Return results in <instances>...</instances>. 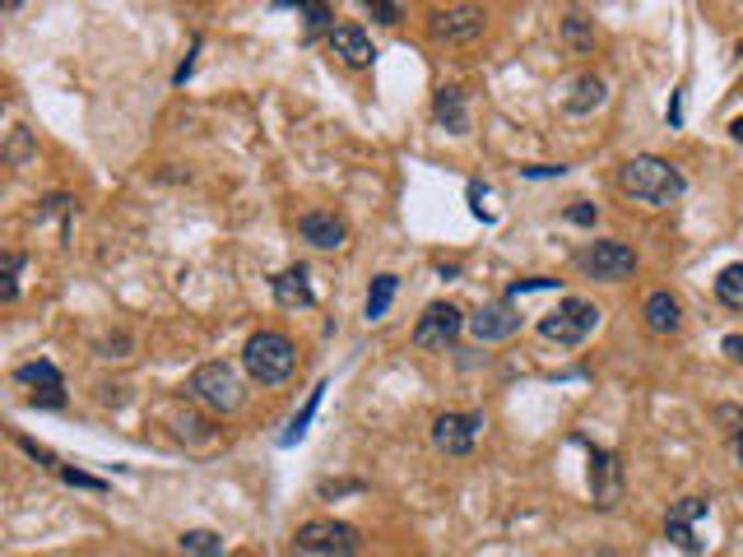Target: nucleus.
Wrapping results in <instances>:
<instances>
[{
    "mask_svg": "<svg viewBox=\"0 0 743 557\" xmlns=\"http://www.w3.org/2000/svg\"><path fill=\"white\" fill-rule=\"evenodd\" d=\"M622 191H628L632 201L651 205V209H670V205L683 201L688 182H683V172L670 163V158L641 154V158H632V163H622Z\"/></svg>",
    "mask_w": 743,
    "mask_h": 557,
    "instance_id": "f257e3e1",
    "label": "nucleus"
},
{
    "mask_svg": "<svg viewBox=\"0 0 743 557\" xmlns=\"http://www.w3.org/2000/svg\"><path fill=\"white\" fill-rule=\"evenodd\" d=\"M242 367L251 382H261V386H279L293 376V367H298V349H293L288 334L279 330H261V334H251L247 349H242Z\"/></svg>",
    "mask_w": 743,
    "mask_h": 557,
    "instance_id": "f03ea898",
    "label": "nucleus"
},
{
    "mask_svg": "<svg viewBox=\"0 0 743 557\" xmlns=\"http://www.w3.org/2000/svg\"><path fill=\"white\" fill-rule=\"evenodd\" d=\"M186 395L191 400H201L205 409L214 413H232V409H242V376L232 372L228 363H205V367H195L191 372V382H186Z\"/></svg>",
    "mask_w": 743,
    "mask_h": 557,
    "instance_id": "7ed1b4c3",
    "label": "nucleus"
},
{
    "mask_svg": "<svg viewBox=\"0 0 743 557\" xmlns=\"http://www.w3.org/2000/svg\"><path fill=\"white\" fill-rule=\"evenodd\" d=\"M293 557H358V530L344 521H307L293 534Z\"/></svg>",
    "mask_w": 743,
    "mask_h": 557,
    "instance_id": "20e7f679",
    "label": "nucleus"
},
{
    "mask_svg": "<svg viewBox=\"0 0 743 557\" xmlns=\"http://www.w3.org/2000/svg\"><path fill=\"white\" fill-rule=\"evenodd\" d=\"M595 326H599V307H595V303H585V297H562L558 311H549V316L539 321V334H544L549 344L576 349Z\"/></svg>",
    "mask_w": 743,
    "mask_h": 557,
    "instance_id": "39448f33",
    "label": "nucleus"
},
{
    "mask_svg": "<svg viewBox=\"0 0 743 557\" xmlns=\"http://www.w3.org/2000/svg\"><path fill=\"white\" fill-rule=\"evenodd\" d=\"M576 265L591 274V278H604V284H618V278H632L637 274V251L628 242H591L581 255H576Z\"/></svg>",
    "mask_w": 743,
    "mask_h": 557,
    "instance_id": "423d86ee",
    "label": "nucleus"
},
{
    "mask_svg": "<svg viewBox=\"0 0 743 557\" xmlns=\"http://www.w3.org/2000/svg\"><path fill=\"white\" fill-rule=\"evenodd\" d=\"M14 382L28 390L33 405H43V409H61V405H66V382H61V372H56L47 357H37V363H24V367L14 372Z\"/></svg>",
    "mask_w": 743,
    "mask_h": 557,
    "instance_id": "0eeeda50",
    "label": "nucleus"
},
{
    "mask_svg": "<svg viewBox=\"0 0 743 557\" xmlns=\"http://www.w3.org/2000/svg\"><path fill=\"white\" fill-rule=\"evenodd\" d=\"M460 330H465L460 307H451V303H433V307H427V311L419 316V326H414V344H419V349H446Z\"/></svg>",
    "mask_w": 743,
    "mask_h": 557,
    "instance_id": "6e6552de",
    "label": "nucleus"
},
{
    "mask_svg": "<svg viewBox=\"0 0 743 557\" xmlns=\"http://www.w3.org/2000/svg\"><path fill=\"white\" fill-rule=\"evenodd\" d=\"M483 432V413H442L433 423V446L446 455H469Z\"/></svg>",
    "mask_w": 743,
    "mask_h": 557,
    "instance_id": "1a4fd4ad",
    "label": "nucleus"
},
{
    "mask_svg": "<svg viewBox=\"0 0 743 557\" xmlns=\"http://www.w3.org/2000/svg\"><path fill=\"white\" fill-rule=\"evenodd\" d=\"M516 330H521V311H516V303H506V297L469 316V334H475L479 344H502V340H512Z\"/></svg>",
    "mask_w": 743,
    "mask_h": 557,
    "instance_id": "9d476101",
    "label": "nucleus"
},
{
    "mask_svg": "<svg viewBox=\"0 0 743 557\" xmlns=\"http://www.w3.org/2000/svg\"><path fill=\"white\" fill-rule=\"evenodd\" d=\"M711 511L707 497H683V502L670 507V515H664V534H670V544L683 548V553H701V539H697V521Z\"/></svg>",
    "mask_w": 743,
    "mask_h": 557,
    "instance_id": "9b49d317",
    "label": "nucleus"
},
{
    "mask_svg": "<svg viewBox=\"0 0 743 557\" xmlns=\"http://www.w3.org/2000/svg\"><path fill=\"white\" fill-rule=\"evenodd\" d=\"M483 29H488V14L479 5H451L433 14V33L442 43H475Z\"/></svg>",
    "mask_w": 743,
    "mask_h": 557,
    "instance_id": "f8f14e48",
    "label": "nucleus"
},
{
    "mask_svg": "<svg viewBox=\"0 0 743 557\" xmlns=\"http://www.w3.org/2000/svg\"><path fill=\"white\" fill-rule=\"evenodd\" d=\"M298 232L307 237L311 247H321V251L344 247V237H348L344 218H340V214H325V209H307V214L298 218Z\"/></svg>",
    "mask_w": 743,
    "mask_h": 557,
    "instance_id": "ddd939ff",
    "label": "nucleus"
},
{
    "mask_svg": "<svg viewBox=\"0 0 743 557\" xmlns=\"http://www.w3.org/2000/svg\"><path fill=\"white\" fill-rule=\"evenodd\" d=\"M330 52L340 56L344 66H372V37L358 29V24H340V29H330Z\"/></svg>",
    "mask_w": 743,
    "mask_h": 557,
    "instance_id": "4468645a",
    "label": "nucleus"
},
{
    "mask_svg": "<svg viewBox=\"0 0 743 557\" xmlns=\"http://www.w3.org/2000/svg\"><path fill=\"white\" fill-rule=\"evenodd\" d=\"M275 303L288 307V311H307V307H317V293H311V278L302 265H293L284 274H275Z\"/></svg>",
    "mask_w": 743,
    "mask_h": 557,
    "instance_id": "2eb2a0df",
    "label": "nucleus"
},
{
    "mask_svg": "<svg viewBox=\"0 0 743 557\" xmlns=\"http://www.w3.org/2000/svg\"><path fill=\"white\" fill-rule=\"evenodd\" d=\"M591 488H595V502H599V507H614V502H618V465H614V455L591 451Z\"/></svg>",
    "mask_w": 743,
    "mask_h": 557,
    "instance_id": "dca6fc26",
    "label": "nucleus"
},
{
    "mask_svg": "<svg viewBox=\"0 0 743 557\" xmlns=\"http://www.w3.org/2000/svg\"><path fill=\"white\" fill-rule=\"evenodd\" d=\"M433 112H437V122L451 130V135H465L469 130V112H465V89H456V84H446V89H437V103H433Z\"/></svg>",
    "mask_w": 743,
    "mask_h": 557,
    "instance_id": "f3484780",
    "label": "nucleus"
},
{
    "mask_svg": "<svg viewBox=\"0 0 743 557\" xmlns=\"http://www.w3.org/2000/svg\"><path fill=\"white\" fill-rule=\"evenodd\" d=\"M641 316H647V326H651L655 334H674V330L683 326V311H678V303H674L670 293H651L647 307H641Z\"/></svg>",
    "mask_w": 743,
    "mask_h": 557,
    "instance_id": "a211bd4d",
    "label": "nucleus"
},
{
    "mask_svg": "<svg viewBox=\"0 0 743 557\" xmlns=\"http://www.w3.org/2000/svg\"><path fill=\"white\" fill-rule=\"evenodd\" d=\"M599 103H604V79L599 75H581L576 84H572V93H567V112H572V116L595 112Z\"/></svg>",
    "mask_w": 743,
    "mask_h": 557,
    "instance_id": "6ab92c4d",
    "label": "nucleus"
},
{
    "mask_svg": "<svg viewBox=\"0 0 743 557\" xmlns=\"http://www.w3.org/2000/svg\"><path fill=\"white\" fill-rule=\"evenodd\" d=\"M396 293H400L396 274H377V278H372V288H367V321H381V316L390 311V303H396Z\"/></svg>",
    "mask_w": 743,
    "mask_h": 557,
    "instance_id": "aec40b11",
    "label": "nucleus"
},
{
    "mask_svg": "<svg viewBox=\"0 0 743 557\" xmlns=\"http://www.w3.org/2000/svg\"><path fill=\"white\" fill-rule=\"evenodd\" d=\"M716 297H720V303H725L730 311H743V261L720 270V278H716Z\"/></svg>",
    "mask_w": 743,
    "mask_h": 557,
    "instance_id": "412c9836",
    "label": "nucleus"
},
{
    "mask_svg": "<svg viewBox=\"0 0 743 557\" xmlns=\"http://www.w3.org/2000/svg\"><path fill=\"white\" fill-rule=\"evenodd\" d=\"M321 390H325V382H321L317 390H311V395H307V405H302V413H298V418H293V423H288V432L279 436V446H298V442H302V436H307V423H311V418H317V405H321Z\"/></svg>",
    "mask_w": 743,
    "mask_h": 557,
    "instance_id": "4be33fe9",
    "label": "nucleus"
},
{
    "mask_svg": "<svg viewBox=\"0 0 743 557\" xmlns=\"http://www.w3.org/2000/svg\"><path fill=\"white\" fill-rule=\"evenodd\" d=\"M182 548H186V553H201V557H219V553H224V539H219V534H209V530H186V534H182Z\"/></svg>",
    "mask_w": 743,
    "mask_h": 557,
    "instance_id": "5701e85b",
    "label": "nucleus"
},
{
    "mask_svg": "<svg viewBox=\"0 0 743 557\" xmlns=\"http://www.w3.org/2000/svg\"><path fill=\"white\" fill-rule=\"evenodd\" d=\"M562 33H567V43H572L576 52H591V47H595V33L585 29L581 14H567V19H562Z\"/></svg>",
    "mask_w": 743,
    "mask_h": 557,
    "instance_id": "b1692460",
    "label": "nucleus"
},
{
    "mask_svg": "<svg viewBox=\"0 0 743 557\" xmlns=\"http://www.w3.org/2000/svg\"><path fill=\"white\" fill-rule=\"evenodd\" d=\"M549 288H558V278H544V274H535V278H516L512 293H506V303H516V297H525V293H549Z\"/></svg>",
    "mask_w": 743,
    "mask_h": 557,
    "instance_id": "393cba45",
    "label": "nucleus"
},
{
    "mask_svg": "<svg viewBox=\"0 0 743 557\" xmlns=\"http://www.w3.org/2000/svg\"><path fill=\"white\" fill-rule=\"evenodd\" d=\"M19 270H24V255H5V284H0V297H5V303H14L19 297Z\"/></svg>",
    "mask_w": 743,
    "mask_h": 557,
    "instance_id": "a878e982",
    "label": "nucleus"
},
{
    "mask_svg": "<svg viewBox=\"0 0 743 557\" xmlns=\"http://www.w3.org/2000/svg\"><path fill=\"white\" fill-rule=\"evenodd\" d=\"M298 14H302V29H307V33H321L335 10H330V5H298Z\"/></svg>",
    "mask_w": 743,
    "mask_h": 557,
    "instance_id": "bb28decb",
    "label": "nucleus"
},
{
    "mask_svg": "<svg viewBox=\"0 0 743 557\" xmlns=\"http://www.w3.org/2000/svg\"><path fill=\"white\" fill-rule=\"evenodd\" d=\"M61 479H66L70 488H89V492H103V488H107L103 479H93V474H80V469H61Z\"/></svg>",
    "mask_w": 743,
    "mask_h": 557,
    "instance_id": "cd10ccee",
    "label": "nucleus"
},
{
    "mask_svg": "<svg viewBox=\"0 0 743 557\" xmlns=\"http://www.w3.org/2000/svg\"><path fill=\"white\" fill-rule=\"evenodd\" d=\"M716 423H725V432H730V436H739V432H743V409L720 405V409H716Z\"/></svg>",
    "mask_w": 743,
    "mask_h": 557,
    "instance_id": "c85d7f7f",
    "label": "nucleus"
},
{
    "mask_svg": "<svg viewBox=\"0 0 743 557\" xmlns=\"http://www.w3.org/2000/svg\"><path fill=\"white\" fill-rule=\"evenodd\" d=\"M567 218H572V224H581V228H591L595 218H599V209H595V205H585V201H576L572 209H567Z\"/></svg>",
    "mask_w": 743,
    "mask_h": 557,
    "instance_id": "c756f323",
    "label": "nucleus"
},
{
    "mask_svg": "<svg viewBox=\"0 0 743 557\" xmlns=\"http://www.w3.org/2000/svg\"><path fill=\"white\" fill-rule=\"evenodd\" d=\"M372 10V19H381V24H396L400 19V5H386V0H377V5H367Z\"/></svg>",
    "mask_w": 743,
    "mask_h": 557,
    "instance_id": "7c9ffc66",
    "label": "nucleus"
},
{
    "mask_svg": "<svg viewBox=\"0 0 743 557\" xmlns=\"http://www.w3.org/2000/svg\"><path fill=\"white\" fill-rule=\"evenodd\" d=\"M720 349H725L734 363H743V334H725V344H720Z\"/></svg>",
    "mask_w": 743,
    "mask_h": 557,
    "instance_id": "2f4dec72",
    "label": "nucleus"
},
{
    "mask_svg": "<svg viewBox=\"0 0 743 557\" xmlns=\"http://www.w3.org/2000/svg\"><path fill=\"white\" fill-rule=\"evenodd\" d=\"M562 172H567L562 163H558V168H549V163H544V168H530V177H562Z\"/></svg>",
    "mask_w": 743,
    "mask_h": 557,
    "instance_id": "473e14b6",
    "label": "nucleus"
},
{
    "mask_svg": "<svg viewBox=\"0 0 743 557\" xmlns=\"http://www.w3.org/2000/svg\"><path fill=\"white\" fill-rule=\"evenodd\" d=\"M730 135H734L739 145H743V116H734V122H730Z\"/></svg>",
    "mask_w": 743,
    "mask_h": 557,
    "instance_id": "72a5a7b5",
    "label": "nucleus"
},
{
    "mask_svg": "<svg viewBox=\"0 0 743 557\" xmlns=\"http://www.w3.org/2000/svg\"><path fill=\"white\" fill-rule=\"evenodd\" d=\"M734 455H739V465H743V432L734 436Z\"/></svg>",
    "mask_w": 743,
    "mask_h": 557,
    "instance_id": "f704fd0d",
    "label": "nucleus"
}]
</instances>
